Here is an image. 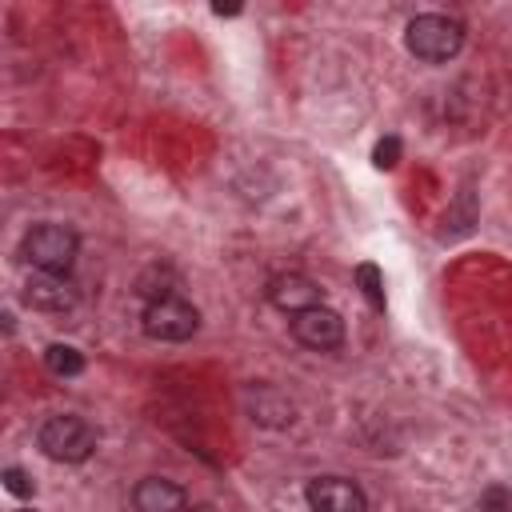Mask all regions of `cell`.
<instances>
[{
  "label": "cell",
  "instance_id": "6da1fadb",
  "mask_svg": "<svg viewBox=\"0 0 512 512\" xmlns=\"http://www.w3.org/2000/svg\"><path fill=\"white\" fill-rule=\"evenodd\" d=\"M80 240L68 224H32L20 240V256L40 272V276H68L76 264Z\"/></svg>",
  "mask_w": 512,
  "mask_h": 512
},
{
  "label": "cell",
  "instance_id": "7a4b0ae2",
  "mask_svg": "<svg viewBox=\"0 0 512 512\" xmlns=\"http://www.w3.org/2000/svg\"><path fill=\"white\" fill-rule=\"evenodd\" d=\"M404 48L424 64H444L464 48V24L444 12H424V16L408 20Z\"/></svg>",
  "mask_w": 512,
  "mask_h": 512
},
{
  "label": "cell",
  "instance_id": "3957f363",
  "mask_svg": "<svg viewBox=\"0 0 512 512\" xmlns=\"http://www.w3.org/2000/svg\"><path fill=\"white\" fill-rule=\"evenodd\" d=\"M36 444H40V452L48 456V460H56V464H80V460H88L92 452H96V432L80 420V416H48L44 424H40V432H36Z\"/></svg>",
  "mask_w": 512,
  "mask_h": 512
},
{
  "label": "cell",
  "instance_id": "277c9868",
  "mask_svg": "<svg viewBox=\"0 0 512 512\" xmlns=\"http://www.w3.org/2000/svg\"><path fill=\"white\" fill-rule=\"evenodd\" d=\"M196 328H200V312H196L184 296H176V292L156 296V300L144 304V332H148L152 340L180 344V340H192Z\"/></svg>",
  "mask_w": 512,
  "mask_h": 512
},
{
  "label": "cell",
  "instance_id": "5b68a950",
  "mask_svg": "<svg viewBox=\"0 0 512 512\" xmlns=\"http://www.w3.org/2000/svg\"><path fill=\"white\" fill-rule=\"evenodd\" d=\"M304 500H308L312 512H364L368 508L364 488L356 480H344V476H316V480H308Z\"/></svg>",
  "mask_w": 512,
  "mask_h": 512
},
{
  "label": "cell",
  "instance_id": "8992f818",
  "mask_svg": "<svg viewBox=\"0 0 512 512\" xmlns=\"http://www.w3.org/2000/svg\"><path fill=\"white\" fill-rule=\"evenodd\" d=\"M292 336H296L304 348H312V352H328V348H340V340H344V320H340V312L316 304V308L292 316Z\"/></svg>",
  "mask_w": 512,
  "mask_h": 512
},
{
  "label": "cell",
  "instance_id": "52a82bcc",
  "mask_svg": "<svg viewBox=\"0 0 512 512\" xmlns=\"http://www.w3.org/2000/svg\"><path fill=\"white\" fill-rule=\"evenodd\" d=\"M268 304L296 316V312H308V308L320 304V288L304 272H280V276L268 280Z\"/></svg>",
  "mask_w": 512,
  "mask_h": 512
},
{
  "label": "cell",
  "instance_id": "ba28073f",
  "mask_svg": "<svg viewBox=\"0 0 512 512\" xmlns=\"http://www.w3.org/2000/svg\"><path fill=\"white\" fill-rule=\"evenodd\" d=\"M132 508L136 512H184L188 508V496L176 480H164V476H144L136 488H132Z\"/></svg>",
  "mask_w": 512,
  "mask_h": 512
},
{
  "label": "cell",
  "instance_id": "9c48e42d",
  "mask_svg": "<svg viewBox=\"0 0 512 512\" xmlns=\"http://www.w3.org/2000/svg\"><path fill=\"white\" fill-rule=\"evenodd\" d=\"M244 404H248L252 420L264 424V428H284V424H292V416H296L292 400H288L284 392H276L272 384H256V388H248V392H244Z\"/></svg>",
  "mask_w": 512,
  "mask_h": 512
},
{
  "label": "cell",
  "instance_id": "30bf717a",
  "mask_svg": "<svg viewBox=\"0 0 512 512\" xmlns=\"http://www.w3.org/2000/svg\"><path fill=\"white\" fill-rule=\"evenodd\" d=\"M24 300L40 312H68L76 304V288L68 284V276H32L24 288Z\"/></svg>",
  "mask_w": 512,
  "mask_h": 512
},
{
  "label": "cell",
  "instance_id": "8fae6325",
  "mask_svg": "<svg viewBox=\"0 0 512 512\" xmlns=\"http://www.w3.org/2000/svg\"><path fill=\"white\" fill-rule=\"evenodd\" d=\"M44 364H48L52 376H80V372H84V356H80L72 344H48Z\"/></svg>",
  "mask_w": 512,
  "mask_h": 512
},
{
  "label": "cell",
  "instance_id": "7c38bea8",
  "mask_svg": "<svg viewBox=\"0 0 512 512\" xmlns=\"http://www.w3.org/2000/svg\"><path fill=\"white\" fill-rule=\"evenodd\" d=\"M356 280H360V292L368 296L372 308H384V280H380V268L376 264H360L356 268Z\"/></svg>",
  "mask_w": 512,
  "mask_h": 512
},
{
  "label": "cell",
  "instance_id": "4fadbf2b",
  "mask_svg": "<svg viewBox=\"0 0 512 512\" xmlns=\"http://www.w3.org/2000/svg\"><path fill=\"white\" fill-rule=\"evenodd\" d=\"M400 152H404V148H400V136H384V140H376V148H372V164L388 172V168L400 164Z\"/></svg>",
  "mask_w": 512,
  "mask_h": 512
},
{
  "label": "cell",
  "instance_id": "5bb4252c",
  "mask_svg": "<svg viewBox=\"0 0 512 512\" xmlns=\"http://www.w3.org/2000/svg\"><path fill=\"white\" fill-rule=\"evenodd\" d=\"M4 488H8L12 496H32V480H28V472H20V468H4Z\"/></svg>",
  "mask_w": 512,
  "mask_h": 512
},
{
  "label": "cell",
  "instance_id": "9a60e30c",
  "mask_svg": "<svg viewBox=\"0 0 512 512\" xmlns=\"http://www.w3.org/2000/svg\"><path fill=\"white\" fill-rule=\"evenodd\" d=\"M508 504H512V496H508L504 488H488V492L480 496V508H484V512H500V508H508Z\"/></svg>",
  "mask_w": 512,
  "mask_h": 512
},
{
  "label": "cell",
  "instance_id": "2e32d148",
  "mask_svg": "<svg viewBox=\"0 0 512 512\" xmlns=\"http://www.w3.org/2000/svg\"><path fill=\"white\" fill-rule=\"evenodd\" d=\"M184 512H216V508H212V504H188Z\"/></svg>",
  "mask_w": 512,
  "mask_h": 512
},
{
  "label": "cell",
  "instance_id": "e0dca14e",
  "mask_svg": "<svg viewBox=\"0 0 512 512\" xmlns=\"http://www.w3.org/2000/svg\"><path fill=\"white\" fill-rule=\"evenodd\" d=\"M500 512H512V504H508V508H500Z\"/></svg>",
  "mask_w": 512,
  "mask_h": 512
},
{
  "label": "cell",
  "instance_id": "ac0fdd59",
  "mask_svg": "<svg viewBox=\"0 0 512 512\" xmlns=\"http://www.w3.org/2000/svg\"><path fill=\"white\" fill-rule=\"evenodd\" d=\"M20 512H36V508H20Z\"/></svg>",
  "mask_w": 512,
  "mask_h": 512
}]
</instances>
